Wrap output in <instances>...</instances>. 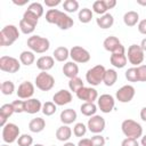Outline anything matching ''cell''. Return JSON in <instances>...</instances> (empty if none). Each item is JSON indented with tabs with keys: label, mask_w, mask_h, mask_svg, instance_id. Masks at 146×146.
I'll list each match as a JSON object with an SVG mask.
<instances>
[{
	"label": "cell",
	"mask_w": 146,
	"mask_h": 146,
	"mask_svg": "<svg viewBox=\"0 0 146 146\" xmlns=\"http://www.w3.org/2000/svg\"><path fill=\"white\" fill-rule=\"evenodd\" d=\"M72 137V129L66 125V124H63L60 125L57 130H56V138L59 140V141H68V139Z\"/></svg>",
	"instance_id": "d4e9b609"
},
{
	"label": "cell",
	"mask_w": 146,
	"mask_h": 146,
	"mask_svg": "<svg viewBox=\"0 0 146 146\" xmlns=\"http://www.w3.org/2000/svg\"><path fill=\"white\" fill-rule=\"evenodd\" d=\"M46 128V121L42 117H34L29 123V129L31 132L39 133Z\"/></svg>",
	"instance_id": "484cf974"
},
{
	"label": "cell",
	"mask_w": 146,
	"mask_h": 146,
	"mask_svg": "<svg viewBox=\"0 0 146 146\" xmlns=\"http://www.w3.org/2000/svg\"><path fill=\"white\" fill-rule=\"evenodd\" d=\"M63 8L66 13H75L79 9V2L76 0H65L63 2Z\"/></svg>",
	"instance_id": "8d00e7d4"
},
{
	"label": "cell",
	"mask_w": 146,
	"mask_h": 146,
	"mask_svg": "<svg viewBox=\"0 0 146 146\" xmlns=\"http://www.w3.org/2000/svg\"><path fill=\"white\" fill-rule=\"evenodd\" d=\"M27 47L31 49V51L36 54H43L49 50L50 48V41L41 35H31L27 39Z\"/></svg>",
	"instance_id": "3957f363"
},
{
	"label": "cell",
	"mask_w": 146,
	"mask_h": 146,
	"mask_svg": "<svg viewBox=\"0 0 146 146\" xmlns=\"http://www.w3.org/2000/svg\"><path fill=\"white\" fill-rule=\"evenodd\" d=\"M121 130L125 137L138 139L143 136V127L135 120L127 119L121 123Z\"/></svg>",
	"instance_id": "277c9868"
},
{
	"label": "cell",
	"mask_w": 146,
	"mask_h": 146,
	"mask_svg": "<svg viewBox=\"0 0 146 146\" xmlns=\"http://www.w3.org/2000/svg\"><path fill=\"white\" fill-rule=\"evenodd\" d=\"M125 79L129 82H138V72H137V67H130L125 71Z\"/></svg>",
	"instance_id": "60d3db41"
},
{
	"label": "cell",
	"mask_w": 146,
	"mask_h": 146,
	"mask_svg": "<svg viewBox=\"0 0 146 146\" xmlns=\"http://www.w3.org/2000/svg\"><path fill=\"white\" fill-rule=\"evenodd\" d=\"M110 62L114 67L123 68L127 65V62H128V58H127V55H125V48L120 50V51L113 52L110 57Z\"/></svg>",
	"instance_id": "ac0fdd59"
},
{
	"label": "cell",
	"mask_w": 146,
	"mask_h": 146,
	"mask_svg": "<svg viewBox=\"0 0 146 146\" xmlns=\"http://www.w3.org/2000/svg\"><path fill=\"white\" fill-rule=\"evenodd\" d=\"M105 125H106V122H105V119L100 115H94L91 116L89 120H88V123H87V128L90 132L95 133V135H99L100 132L104 131L105 129Z\"/></svg>",
	"instance_id": "7c38bea8"
},
{
	"label": "cell",
	"mask_w": 146,
	"mask_h": 146,
	"mask_svg": "<svg viewBox=\"0 0 146 146\" xmlns=\"http://www.w3.org/2000/svg\"><path fill=\"white\" fill-rule=\"evenodd\" d=\"M83 87H84L83 81H82V79L79 78V76H75V78H73V79H70V81H68V88H70V90L73 91V92H75V94H76L81 88H83Z\"/></svg>",
	"instance_id": "836d02e7"
},
{
	"label": "cell",
	"mask_w": 146,
	"mask_h": 146,
	"mask_svg": "<svg viewBox=\"0 0 146 146\" xmlns=\"http://www.w3.org/2000/svg\"><path fill=\"white\" fill-rule=\"evenodd\" d=\"M21 68V62L11 56L0 57V70L7 73H16Z\"/></svg>",
	"instance_id": "9c48e42d"
},
{
	"label": "cell",
	"mask_w": 146,
	"mask_h": 146,
	"mask_svg": "<svg viewBox=\"0 0 146 146\" xmlns=\"http://www.w3.org/2000/svg\"><path fill=\"white\" fill-rule=\"evenodd\" d=\"M137 27H138L139 33L146 35V18H145V19H141V21L138 23V26H137Z\"/></svg>",
	"instance_id": "681fc988"
},
{
	"label": "cell",
	"mask_w": 146,
	"mask_h": 146,
	"mask_svg": "<svg viewBox=\"0 0 146 146\" xmlns=\"http://www.w3.org/2000/svg\"><path fill=\"white\" fill-rule=\"evenodd\" d=\"M76 146H92V143L90 138H82L79 140Z\"/></svg>",
	"instance_id": "f907efd6"
},
{
	"label": "cell",
	"mask_w": 146,
	"mask_h": 146,
	"mask_svg": "<svg viewBox=\"0 0 146 146\" xmlns=\"http://www.w3.org/2000/svg\"><path fill=\"white\" fill-rule=\"evenodd\" d=\"M15 91V84L13 81H3L1 83V92L6 96H10L13 95Z\"/></svg>",
	"instance_id": "74e56055"
},
{
	"label": "cell",
	"mask_w": 146,
	"mask_h": 146,
	"mask_svg": "<svg viewBox=\"0 0 146 146\" xmlns=\"http://www.w3.org/2000/svg\"><path fill=\"white\" fill-rule=\"evenodd\" d=\"M123 23L129 27H132V26L137 25V23H139V14L135 10L127 11L123 15Z\"/></svg>",
	"instance_id": "4316f807"
},
{
	"label": "cell",
	"mask_w": 146,
	"mask_h": 146,
	"mask_svg": "<svg viewBox=\"0 0 146 146\" xmlns=\"http://www.w3.org/2000/svg\"><path fill=\"white\" fill-rule=\"evenodd\" d=\"M15 113H23L25 112V100H14L11 103Z\"/></svg>",
	"instance_id": "ee69618b"
},
{
	"label": "cell",
	"mask_w": 146,
	"mask_h": 146,
	"mask_svg": "<svg viewBox=\"0 0 146 146\" xmlns=\"http://www.w3.org/2000/svg\"><path fill=\"white\" fill-rule=\"evenodd\" d=\"M17 144H18V146H32V144H33V137L31 135L23 133L17 139Z\"/></svg>",
	"instance_id": "b9f144b4"
},
{
	"label": "cell",
	"mask_w": 146,
	"mask_h": 146,
	"mask_svg": "<svg viewBox=\"0 0 146 146\" xmlns=\"http://www.w3.org/2000/svg\"><path fill=\"white\" fill-rule=\"evenodd\" d=\"M140 47H141V49H143L144 51H146V38L141 40V42H140Z\"/></svg>",
	"instance_id": "11a10c76"
},
{
	"label": "cell",
	"mask_w": 146,
	"mask_h": 146,
	"mask_svg": "<svg viewBox=\"0 0 146 146\" xmlns=\"http://www.w3.org/2000/svg\"><path fill=\"white\" fill-rule=\"evenodd\" d=\"M14 113H15V111H14V107H13L11 103L10 104H3L0 107V125L5 127L7 124L8 117H10Z\"/></svg>",
	"instance_id": "44dd1931"
},
{
	"label": "cell",
	"mask_w": 146,
	"mask_h": 146,
	"mask_svg": "<svg viewBox=\"0 0 146 146\" xmlns=\"http://www.w3.org/2000/svg\"><path fill=\"white\" fill-rule=\"evenodd\" d=\"M76 117H78V114H76V112H75L73 108L63 110V111L60 112V115H59V119H60L62 123H63V124H66V125L73 123V122L76 120Z\"/></svg>",
	"instance_id": "7402d4cb"
},
{
	"label": "cell",
	"mask_w": 146,
	"mask_h": 146,
	"mask_svg": "<svg viewBox=\"0 0 146 146\" xmlns=\"http://www.w3.org/2000/svg\"><path fill=\"white\" fill-rule=\"evenodd\" d=\"M27 9H29V10H31L32 13H34L39 18L43 15V11H44L43 6H42L40 2H31V3L29 5Z\"/></svg>",
	"instance_id": "f35d334b"
},
{
	"label": "cell",
	"mask_w": 146,
	"mask_h": 146,
	"mask_svg": "<svg viewBox=\"0 0 146 146\" xmlns=\"http://www.w3.org/2000/svg\"><path fill=\"white\" fill-rule=\"evenodd\" d=\"M34 60H35V55L31 50H24L19 55V62H21V64H23L25 66L32 65L34 63Z\"/></svg>",
	"instance_id": "f1b7e54d"
},
{
	"label": "cell",
	"mask_w": 146,
	"mask_h": 146,
	"mask_svg": "<svg viewBox=\"0 0 146 146\" xmlns=\"http://www.w3.org/2000/svg\"><path fill=\"white\" fill-rule=\"evenodd\" d=\"M90 139H91L92 146H105V141L106 140L102 135H95Z\"/></svg>",
	"instance_id": "f6af8a7d"
},
{
	"label": "cell",
	"mask_w": 146,
	"mask_h": 146,
	"mask_svg": "<svg viewBox=\"0 0 146 146\" xmlns=\"http://www.w3.org/2000/svg\"><path fill=\"white\" fill-rule=\"evenodd\" d=\"M42 113L46 115V116H51L52 114L56 113L57 111V105L54 103V102H46L43 105H42Z\"/></svg>",
	"instance_id": "d590c367"
},
{
	"label": "cell",
	"mask_w": 146,
	"mask_h": 146,
	"mask_svg": "<svg viewBox=\"0 0 146 146\" xmlns=\"http://www.w3.org/2000/svg\"><path fill=\"white\" fill-rule=\"evenodd\" d=\"M145 51L141 49L140 44H131L128 48V55L127 58L129 60L130 64H132L133 66H139L145 58Z\"/></svg>",
	"instance_id": "52a82bcc"
},
{
	"label": "cell",
	"mask_w": 146,
	"mask_h": 146,
	"mask_svg": "<svg viewBox=\"0 0 146 146\" xmlns=\"http://www.w3.org/2000/svg\"><path fill=\"white\" fill-rule=\"evenodd\" d=\"M18 38H19L18 29L15 25H13V24L6 25L0 31V46L1 47L11 46Z\"/></svg>",
	"instance_id": "7a4b0ae2"
},
{
	"label": "cell",
	"mask_w": 146,
	"mask_h": 146,
	"mask_svg": "<svg viewBox=\"0 0 146 146\" xmlns=\"http://www.w3.org/2000/svg\"><path fill=\"white\" fill-rule=\"evenodd\" d=\"M55 65V58L52 56H41L36 59V67L41 72H47L51 70Z\"/></svg>",
	"instance_id": "d6986e66"
},
{
	"label": "cell",
	"mask_w": 146,
	"mask_h": 146,
	"mask_svg": "<svg viewBox=\"0 0 146 146\" xmlns=\"http://www.w3.org/2000/svg\"><path fill=\"white\" fill-rule=\"evenodd\" d=\"M60 3H62L60 0H44V5L49 8H51V9H54L56 6H58Z\"/></svg>",
	"instance_id": "c3c4849f"
},
{
	"label": "cell",
	"mask_w": 146,
	"mask_h": 146,
	"mask_svg": "<svg viewBox=\"0 0 146 146\" xmlns=\"http://www.w3.org/2000/svg\"><path fill=\"white\" fill-rule=\"evenodd\" d=\"M46 21L49 24L57 25L60 30H68L74 25L73 18H71L67 14L58 10V9H49L46 13Z\"/></svg>",
	"instance_id": "6da1fadb"
},
{
	"label": "cell",
	"mask_w": 146,
	"mask_h": 146,
	"mask_svg": "<svg viewBox=\"0 0 146 146\" xmlns=\"http://www.w3.org/2000/svg\"><path fill=\"white\" fill-rule=\"evenodd\" d=\"M29 2V0H13V3H15L16 6H24V5H26Z\"/></svg>",
	"instance_id": "f5cc1de1"
},
{
	"label": "cell",
	"mask_w": 146,
	"mask_h": 146,
	"mask_svg": "<svg viewBox=\"0 0 146 146\" xmlns=\"http://www.w3.org/2000/svg\"><path fill=\"white\" fill-rule=\"evenodd\" d=\"M1 146H9V144H3V145H1Z\"/></svg>",
	"instance_id": "94428289"
},
{
	"label": "cell",
	"mask_w": 146,
	"mask_h": 146,
	"mask_svg": "<svg viewBox=\"0 0 146 146\" xmlns=\"http://www.w3.org/2000/svg\"><path fill=\"white\" fill-rule=\"evenodd\" d=\"M105 2H106L107 9H112L116 6V0H105Z\"/></svg>",
	"instance_id": "816d5d0a"
},
{
	"label": "cell",
	"mask_w": 146,
	"mask_h": 146,
	"mask_svg": "<svg viewBox=\"0 0 146 146\" xmlns=\"http://www.w3.org/2000/svg\"><path fill=\"white\" fill-rule=\"evenodd\" d=\"M21 130L18 128V125H16L15 123H7L5 127H2V140L6 144H13L14 141H17V139L19 138Z\"/></svg>",
	"instance_id": "ba28073f"
},
{
	"label": "cell",
	"mask_w": 146,
	"mask_h": 146,
	"mask_svg": "<svg viewBox=\"0 0 146 146\" xmlns=\"http://www.w3.org/2000/svg\"><path fill=\"white\" fill-rule=\"evenodd\" d=\"M64 146H76L74 143H71V141H66L64 143Z\"/></svg>",
	"instance_id": "680465c9"
},
{
	"label": "cell",
	"mask_w": 146,
	"mask_h": 146,
	"mask_svg": "<svg viewBox=\"0 0 146 146\" xmlns=\"http://www.w3.org/2000/svg\"><path fill=\"white\" fill-rule=\"evenodd\" d=\"M33 146H43L42 144H35V145H33Z\"/></svg>",
	"instance_id": "91938a15"
},
{
	"label": "cell",
	"mask_w": 146,
	"mask_h": 146,
	"mask_svg": "<svg viewBox=\"0 0 146 146\" xmlns=\"http://www.w3.org/2000/svg\"><path fill=\"white\" fill-rule=\"evenodd\" d=\"M42 105L43 104H41V102L38 98H30L25 100V113L36 114L42 110Z\"/></svg>",
	"instance_id": "ffe728a7"
},
{
	"label": "cell",
	"mask_w": 146,
	"mask_h": 146,
	"mask_svg": "<svg viewBox=\"0 0 146 146\" xmlns=\"http://www.w3.org/2000/svg\"><path fill=\"white\" fill-rule=\"evenodd\" d=\"M97 106L103 113H111L115 106V99L110 94H103L97 99Z\"/></svg>",
	"instance_id": "8fae6325"
},
{
	"label": "cell",
	"mask_w": 146,
	"mask_h": 146,
	"mask_svg": "<svg viewBox=\"0 0 146 146\" xmlns=\"http://www.w3.org/2000/svg\"><path fill=\"white\" fill-rule=\"evenodd\" d=\"M51 146H56V145H51Z\"/></svg>",
	"instance_id": "6125c7cd"
},
{
	"label": "cell",
	"mask_w": 146,
	"mask_h": 146,
	"mask_svg": "<svg viewBox=\"0 0 146 146\" xmlns=\"http://www.w3.org/2000/svg\"><path fill=\"white\" fill-rule=\"evenodd\" d=\"M76 97L84 103H94L98 99V92L92 87H83L76 92Z\"/></svg>",
	"instance_id": "5bb4252c"
},
{
	"label": "cell",
	"mask_w": 146,
	"mask_h": 146,
	"mask_svg": "<svg viewBox=\"0 0 146 146\" xmlns=\"http://www.w3.org/2000/svg\"><path fill=\"white\" fill-rule=\"evenodd\" d=\"M140 119L146 122V106L140 110Z\"/></svg>",
	"instance_id": "db71d44e"
},
{
	"label": "cell",
	"mask_w": 146,
	"mask_h": 146,
	"mask_svg": "<svg viewBox=\"0 0 146 146\" xmlns=\"http://www.w3.org/2000/svg\"><path fill=\"white\" fill-rule=\"evenodd\" d=\"M103 46H104V49L110 51V52H116V51H120L122 49H124V46L121 43V41L114 36V35H110L107 36L104 42H103Z\"/></svg>",
	"instance_id": "2e32d148"
},
{
	"label": "cell",
	"mask_w": 146,
	"mask_h": 146,
	"mask_svg": "<svg viewBox=\"0 0 146 146\" xmlns=\"http://www.w3.org/2000/svg\"><path fill=\"white\" fill-rule=\"evenodd\" d=\"M136 67H137V72H138V81L146 82V65H139Z\"/></svg>",
	"instance_id": "bcb514c9"
},
{
	"label": "cell",
	"mask_w": 146,
	"mask_h": 146,
	"mask_svg": "<svg viewBox=\"0 0 146 146\" xmlns=\"http://www.w3.org/2000/svg\"><path fill=\"white\" fill-rule=\"evenodd\" d=\"M137 3H138V5H140V6L146 7V0H137Z\"/></svg>",
	"instance_id": "6f0895ef"
},
{
	"label": "cell",
	"mask_w": 146,
	"mask_h": 146,
	"mask_svg": "<svg viewBox=\"0 0 146 146\" xmlns=\"http://www.w3.org/2000/svg\"><path fill=\"white\" fill-rule=\"evenodd\" d=\"M52 102L57 106L67 105L72 102V94H71V91H68L66 89H60L52 96Z\"/></svg>",
	"instance_id": "e0dca14e"
},
{
	"label": "cell",
	"mask_w": 146,
	"mask_h": 146,
	"mask_svg": "<svg viewBox=\"0 0 146 146\" xmlns=\"http://www.w3.org/2000/svg\"><path fill=\"white\" fill-rule=\"evenodd\" d=\"M87 125L82 122H78L75 123V125L73 127V133L75 137H83L87 132Z\"/></svg>",
	"instance_id": "ab89813d"
},
{
	"label": "cell",
	"mask_w": 146,
	"mask_h": 146,
	"mask_svg": "<svg viewBox=\"0 0 146 146\" xmlns=\"http://www.w3.org/2000/svg\"><path fill=\"white\" fill-rule=\"evenodd\" d=\"M140 144H141L143 146H146V135L141 136V140H140Z\"/></svg>",
	"instance_id": "9f6ffc18"
},
{
	"label": "cell",
	"mask_w": 146,
	"mask_h": 146,
	"mask_svg": "<svg viewBox=\"0 0 146 146\" xmlns=\"http://www.w3.org/2000/svg\"><path fill=\"white\" fill-rule=\"evenodd\" d=\"M105 72H106V68L98 64L91 68H89L86 73V80L87 82L92 86V87H96V86H99L103 80H104V75H105Z\"/></svg>",
	"instance_id": "5b68a950"
},
{
	"label": "cell",
	"mask_w": 146,
	"mask_h": 146,
	"mask_svg": "<svg viewBox=\"0 0 146 146\" xmlns=\"http://www.w3.org/2000/svg\"><path fill=\"white\" fill-rule=\"evenodd\" d=\"M17 97L21 99H30L34 94V84L30 81H23L16 91Z\"/></svg>",
	"instance_id": "9a60e30c"
},
{
	"label": "cell",
	"mask_w": 146,
	"mask_h": 146,
	"mask_svg": "<svg viewBox=\"0 0 146 146\" xmlns=\"http://www.w3.org/2000/svg\"><path fill=\"white\" fill-rule=\"evenodd\" d=\"M23 19H25L26 22H30V23H32V24H34V25H38V23H39V17H38L34 13H32L31 10H29V9H26V10L24 11V14H23Z\"/></svg>",
	"instance_id": "7bdbcfd3"
},
{
	"label": "cell",
	"mask_w": 146,
	"mask_h": 146,
	"mask_svg": "<svg viewBox=\"0 0 146 146\" xmlns=\"http://www.w3.org/2000/svg\"><path fill=\"white\" fill-rule=\"evenodd\" d=\"M116 80H117V73H116V71L113 70V68L106 70L105 75H104V80H103L104 84L107 86V87H112L116 82Z\"/></svg>",
	"instance_id": "f546056e"
},
{
	"label": "cell",
	"mask_w": 146,
	"mask_h": 146,
	"mask_svg": "<svg viewBox=\"0 0 146 146\" xmlns=\"http://www.w3.org/2000/svg\"><path fill=\"white\" fill-rule=\"evenodd\" d=\"M35 86L41 91H49L55 86V78L47 72H40L35 76Z\"/></svg>",
	"instance_id": "8992f818"
},
{
	"label": "cell",
	"mask_w": 146,
	"mask_h": 146,
	"mask_svg": "<svg viewBox=\"0 0 146 146\" xmlns=\"http://www.w3.org/2000/svg\"><path fill=\"white\" fill-rule=\"evenodd\" d=\"M63 73L66 78L73 79L79 74V66L74 62H66L63 66Z\"/></svg>",
	"instance_id": "cb8c5ba5"
},
{
	"label": "cell",
	"mask_w": 146,
	"mask_h": 146,
	"mask_svg": "<svg viewBox=\"0 0 146 146\" xmlns=\"http://www.w3.org/2000/svg\"><path fill=\"white\" fill-rule=\"evenodd\" d=\"M80 111L84 116H94L97 112V105L95 103H83L80 106Z\"/></svg>",
	"instance_id": "4dcf8cb0"
},
{
	"label": "cell",
	"mask_w": 146,
	"mask_h": 146,
	"mask_svg": "<svg viewBox=\"0 0 146 146\" xmlns=\"http://www.w3.org/2000/svg\"><path fill=\"white\" fill-rule=\"evenodd\" d=\"M107 7H106V2L105 0H97L92 3V11L98 14V15H104L107 13Z\"/></svg>",
	"instance_id": "d6a6232c"
},
{
	"label": "cell",
	"mask_w": 146,
	"mask_h": 146,
	"mask_svg": "<svg viewBox=\"0 0 146 146\" xmlns=\"http://www.w3.org/2000/svg\"><path fill=\"white\" fill-rule=\"evenodd\" d=\"M70 57L74 63L84 64L90 60V52L81 46H73L70 49Z\"/></svg>",
	"instance_id": "30bf717a"
},
{
	"label": "cell",
	"mask_w": 146,
	"mask_h": 146,
	"mask_svg": "<svg viewBox=\"0 0 146 146\" xmlns=\"http://www.w3.org/2000/svg\"><path fill=\"white\" fill-rule=\"evenodd\" d=\"M96 23H97L98 27H100L103 30H106V29L112 27V25L114 24V17H113L112 14L106 13V14L99 16L98 18H96Z\"/></svg>",
	"instance_id": "603a6c76"
},
{
	"label": "cell",
	"mask_w": 146,
	"mask_h": 146,
	"mask_svg": "<svg viewBox=\"0 0 146 146\" xmlns=\"http://www.w3.org/2000/svg\"><path fill=\"white\" fill-rule=\"evenodd\" d=\"M92 16H94V13H92V10L89 9V8H82V9H80V11H79V14H78L79 21H80L81 23H83V24L89 23V22L92 19Z\"/></svg>",
	"instance_id": "1f68e13d"
},
{
	"label": "cell",
	"mask_w": 146,
	"mask_h": 146,
	"mask_svg": "<svg viewBox=\"0 0 146 146\" xmlns=\"http://www.w3.org/2000/svg\"><path fill=\"white\" fill-rule=\"evenodd\" d=\"M121 146H139V143H138V140L135 139V138H129V137H127V138H124V139L122 140Z\"/></svg>",
	"instance_id": "7dc6e473"
},
{
	"label": "cell",
	"mask_w": 146,
	"mask_h": 146,
	"mask_svg": "<svg viewBox=\"0 0 146 146\" xmlns=\"http://www.w3.org/2000/svg\"><path fill=\"white\" fill-rule=\"evenodd\" d=\"M35 27H36V25H34V24H32L30 22H26L23 18L19 21V30L24 34H31V33H33L34 30H35Z\"/></svg>",
	"instance_id": "e575fe53"
},
{
	"label": "cell",
	"mask_w": 146,
	"mask_h": 146,
	"mask_svg": "<svg viewBox=\"0 0 146 146\" xmlns=\"http://www.w3.org/2000/svg\"><path fill=\"white\" fill-rule=\"evenodd\" d=\"M52 57L57 62H65L70 57V49L66 48V47H64V46L57 47L54 50V52H52Z\"/></svg>",
	"instance_id": "83f0119b"
},
{
	"label": "cell",
	"mask_w": 146,
	"mask_h": 146,
	"mask_svg": "<svg viewBox=\"0 0 146 146\" xmlns=\"http://www.w3.org/2000/svg\"><path fill=\"white\" fill-rule=\"evenodd\" d=\"M136 90L131 84H125L122 86L115 94V98L120 102V103H129L132 100V98L135 97Z\"/></svg>",
	"instance_id": "4fadbf2b"
}]
</instances>
